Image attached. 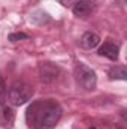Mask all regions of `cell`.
Segmentation results:
<instances>
[{
  "label": "cell",
  "instance_id": "obj_9",
  "mask_svg": "<svg viewBox=\"0 0 127 129\" xmlns=\"http://www.w3.org/2000/svg\"><path fill=\"white\" fill-rule=\"evenodd\" d=\"M109 78L111 80H127V71L126 66H114L109 69Z\"/></svg>",
  "mask_w": 127,
  "mask_h": 129
},
{
  "label": "cell",
  "instance_id": "obj_2",
  "mask_svg": "<svg viewBox=\"0 0 127 129\" xmlns=\"http://www.w3.org/2000/svg\"><path fill=\"white\" fill-rule=\"evenodd\" d=\"M73 77H75V81H76L78 87L85 90V92L94 90L96 86H97V75H96V72L90 66H87L84 63L75 64Z\"/></svg>",
  "mask_w": 127,
  "mask_h": 129
},
{
  "label": "cell",
  "instance_id": "obj_12",
  "mask_svg": "<svg viewBox=\"0 0 127 129\" xmlns=\"http://www.w3.org/2000/svg\"><path fill=\"white\" fill-rule=\"evenodd\" d=\"M60 5H63L66 8H69V6H73V3H75V0H57Z\"/></svg>",
  "mask_w": 127,
  "mask_h": 129
},
{
  "label": "cell",
  "instance_id": "obj_3",
  "mask_svg": "<svg viewBox=\"0 0 127 129\" xmlns=\"http://www.w3.org/2000/svg\"><path fill=\"white\" fill-rule=\"evenodd\" d=\"M33 96V89L24 81H15L9 90H8V98L11 101L12 105L15 107H21L24 104H27Z\"/></svg>",
  "mask_w": 127,
  "mask_h": 129
},
{
  "label": "cell",
  "instance_id": "obj_4",
  "mask_svg": "<svg viewBox=\"0 0 127 129\" xmlns=\"http://www.w3.org/2000/svg\"><path fill=\"white\" fill-rule=\"evenodd\" d=\"M60 72H61V69L55 63L43 62V63L39 64V77L43 83H54L58 78Z\"/></svg>",
  "mask_w": 127,
  "mask_h": 129
},
{
  "label": "cell",
  "instance_id": "obj_7",
  "mask_svg": "<svg viewBox=\"0 0 127 129\" xmlns=\"http://www.w3.org/2000/svg\"><path fill=\"white\" fill-rule=\"evenodd\" d=\"M99 44H100V36L94 32H85L79 39V45L84 50H93Z\"/></svg>",
  "mask_w": 127,
  "mask_h": 129
},
{
  "label": "cell",
  "instance_id": "obj_6",
  "mask_svg": "<svg viewBox=\"0 0 127 129\" xmlns=\"http://www.w3.org/2000/svg\"><path fill=\"white\" fill-rule=\"evenodd\" d=\"M97 54L102 56V57H106V59H109L112 62H117L118 56H120V45L115 44V42H103L99 47Z\"/></svg>",
  "mask_w": 127,
  "mask_h": 129
},
{
  "label": "cell",
  "instance_id": "obj_1",
  "mask_svg": "<svg viewBox=\"0 0 127 129\" xmlns=\"http://www.w3.org/2000/svg\"><path fill=\"white\" fill-rule=\"evenodd\" d=\"M61 116L63 108L57 101L37 99L26 110V123L30 129H54Z\"/></svg>",
  "mask_w": 127,
  "mask_h": 129
},
{
  "label": "cell",
  "instance_id": "obj_8",
  "mask_svg": "<svg viewBox=\"0 0 127 129\" xmlns=\"http://www.w3.org/2000/svg\"><path fill=\"white\" fill-rule=\"evenodd\" d=\"M14 122V111L9 107H2L0 108V126H8Z\"/></svg>",
  "mask_w": 127,
  "mask_h": 129
},
{
  "label": "cell",
  "instance_id": "obj_10",
  "mask_svg": "<svg viewBox=\"0 0 127 129\" xmlns=\"http://www.w3.org/2000/svg\"><path fill=\"white\" fill-rule=\"evenodd\" d=\"M6 99H8V86H6L3 77L0 75V107L6 105Z\"/></svg>",
  "mask_w": 127,
  "mask_h": 129
},
{
  "label": "cell",
  "instance_id": "obj_5",
  "mask_svg": "<svg viewBox=\"0 0 127 129\" xmlns=\"http://www.w3.org/2000/svg\"><path fill=\"white\" fill-rule=\"evenodd\" d=\"M96 9V5L93 0H78L72 6V12L78 18H87L90 17Z\"/></svg>",
  "mask_w": 127,
  "mask_h": 129
},
{
  "label": "cell",
  "instance_id": "obj_13",
  "mask_svg": "<svg viewBox=\"0 0 127 129\" xmlns=\"http://www.w3.org/2000/svg\"><path fill=\"white\" fill-rule=\"evenodd\" d=\"M126 2H127V0H115V3H117L118 6H121V8H123V6L126 5Z\"/></svg>",
  "mask_w": 127,
  "mask_h": 129
},
{
  "label": "cell",
  "instance_id": "obj_11",
  "mask_svg": "<svg viewBox=\"0 0 127 129\" xmlns=\"http://www.w3.org/2000/svg\"><path fill=\"white\" fill-rule=\"evenodd\" d=\"M26 39H29V35H26V33H11L9 36H8V41L9 42H18V41H26Z\"/></svg>",
  "mask_w": 127,
  "mask_h": 129
}]
</instances>
